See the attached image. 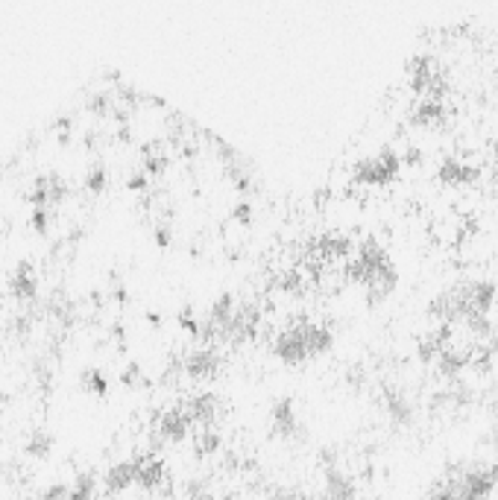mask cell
Wrapping results in <instances>:
<instances>
[{
	"label": "cell",
	"mask_w": 498,
	"mask_h": 500,
	"mask_svg": "<svg viewBox=\"0 0 498 500\" xmlns=\"http://www.w3.org/2000/svg\"><path fill=\"white\" fill-rule=\"evenodd\" d=\"M53 448V439L45 434V430H36V434L30 436V444H26V451H30L33 456H47Z\"/></svg>",
	"instance_id": "7a4b0ae2"
},
{
	"label": "cell",
	"mask_w": 498,
	"mask_h": 500,
	"mask_svg": "<svg viewBox=\"0 0 498 500\" xmlns=\"http://www.w3.org/2000/svg\"><path fill=\"white\" fill-rule=\"evenodd\" d=\"M12 290H16V296L30 299V296H36V278L26 270H21L16 278H12Z\"/></svg>",
	"instance_id": "6da1fadb"
}]
</instances>
